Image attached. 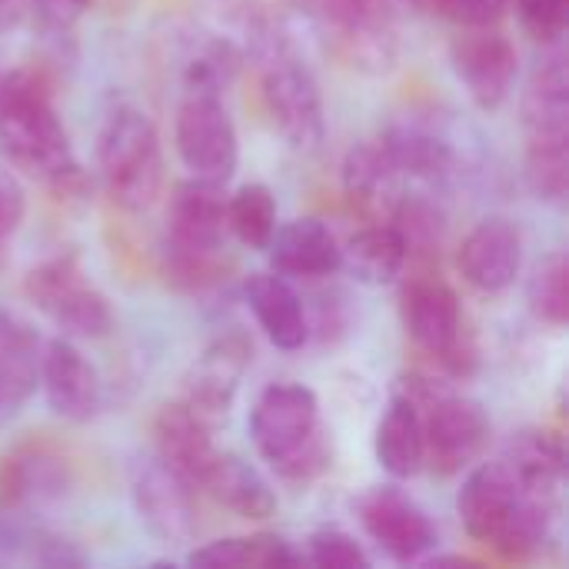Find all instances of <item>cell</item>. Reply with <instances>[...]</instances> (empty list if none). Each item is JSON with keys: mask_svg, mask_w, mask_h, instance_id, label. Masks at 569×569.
<instances>
[{"mask_svg": "<svg viewBox=\"0 0 569 569\" xmlns=\"http://www.w3.org/2000/svg\"><path fill=\"white\" fill-rule=\"evenodd\" d=\"M393 227L407 240V257H433L443 240V213L420 197H407L397 203Z\"/></svg>", "mask_w": 569, "mask_h": 569, "instance_id": "obj_33", "label": "cell"}, {"mask_svg": "<svg viewBox=\"0 0 569 569\" xmlns=\"http://www.w3.org/2000/svg\"><path fill=\"white\" fill-rule=\"evenodd\" d=\"M527 183L543 203L567 200L569 137H527Z\"/></svg>", "mask_w": 569, "mask_h": 569, "instance_id": "obj_30", "label": "cell"}, {"mask_svg": "<svg viewBox=\"0 0 569 569\" xmlns=\"http://www.w3.org/2000/svg\"><path fill=\"white\" fill-rule=\"evenodd\" d=\"M260 93L267 113L293 150H317L323 143V97L313 73L290 53V47L277 37H263L260 47Z\"/></svg>", "mask_w": 569, "mask_h": 569, "instance_id": "obj_6", "label": "cell"}, {"mask_svg": "<svg viewBox=\"0 0 569 569\" xmlns=\"http://www.w3.org/2000/svg\"><path fill=\"white\" fill-rule=\"evenodd\" d=\"M230 273L227 247L217 250H193V247H170L163 257V277L180 293H207L220 287Z\"/></svg>", "mask_w": 569, "mask_h": 569, "instance_id": "obj_31", "label": "cell"}, {"mask_svg": "<svg viewBox=\"0 0 569 569\" xmlns=\"http://www.w3.org/2000/svg\"><path fill=\"white\" fill-rule=\"evenodd\" d=\"M523 267V233L507 217L480 220L460 247V273L480 293H503Z\"/></svg>", "mask_w": 569, "mask_h": 569, "instance_id": "obj_14", "label": "cell"}, {"mask_svg": "<svg viewBox=\"0 0 569 569\" xmlns=\"http://www.w3.org/2000/svg\"><path fill=\"white\" fill-rule=\"evenodd\" d=\"M40 387L60 420L87 423L100 407V380L87 357L63 337L40 350Z\"/></svg>", "mask_w": 569, "mask_h": 569, "instance_id": "obj_15", "label": "cell"}, {"mask_svg": "<svg viewBox=\"0 0 569 569\" xmlns=\"http://www.w3.org/2000/svg\"><path fill=\"white\" fill-rule=\"evenodd\" d=\"M410 340L453 377H473L480 367L477 340L463 320L460 297L437 277H413L400 297Z\"/></svg>", "mask_w": 569, "mask_h": 569, "instance_id": "obj_5", "label": "cell"}, {"mask_svg": "<svg viewBox=\"0 0 569 569\" xmlns=\"http://www.w3.org/2000/svg\"><path fill=\"white\" fill-rule=\"evenodd\" d=\"M153 447H157V460H163L190 487H200L207 467L220 453L213 447L210 423L197 417L187 403L160 407V413L153 417Z\"/></svg>", "mask_w": 569, "mask_h": 569, "instance_id": "obj_17", "label": "cell"}, {"mask_svg": "<svg viewBox=\"0 0 569 569\" xmlns=\"http://www.w3.org/2000/svg\"><path fill=\"white\" fill-rule=\"evenodd\" d=\"M527 300L530 310L537 313V320L563 330L569 323V260L563 250L547 253L527 283Z\"/></svg>", "mask_w": 569, "mask_h": 569, "instance_id": "obj_32", "label": "cell"}, {"mask_svg": "<svg viewBox=\"0 0 569 569\" xmlns=\"http://www.w3.org/2000/svg\"><path fill=\"white\" fill-rule=\"evenodd\" d=\"M40 383V343L27 323L0 313V410H17Z\"/></svg>", "mask_w": 569, "mask_h": 569, "instance_id": "obj_23", "label": "cell"}, {"mask_svg": "<svg viewBox=\"0 0 569 569\" xmlns=\"http://www.w3.org/2000/svg\"><path fill=\"white\" fill-rule=\"evenodd\" d=\"M250 437L287 483H313L333 467V440L320 423L317 393L303 383H270L253 403Z\"/></svg>", "mask_w": 569, "mask_h": 569, "instance_id": "obj_2", "label": "cell"}, {"mask_svg": "<svg viewBox=\"0 0 569 569\" xmlns=\"http://www.w3.org/2000/svg\"><path fill=\"white\" fill-rule=\"evenodd\" d=\"M377 463L397 477L410 480L423 470L427 453H423V420L420 410L410 397H393L387 413L380 417L377 427Z\"/></svg>", "mask_w": 569, "mask_h": 569, "instance_id": "obj_21", "label": "cell"}, {"mask_svg": "<svg viewBox=\"0 0 569 569\" xmlns=\"http://www.w3.org/2000/svg\"><path fill=\"white\" fill-rule=\"evenodd\" d=\"M443 17L457 20L460 27H480V23H500L510 10V0H430Z\"/></svg>", "mask_w": 569, "mask_h": 569, "instance_id": "obj_36", "label": "cell"}, {"mask_svg": "<svg viewBox=\"0 0 569 569\" xmlns=\"http://www.w3.org/2000/svg\"><path fill=\"white\" fill-rule=\"evenodd\" d=\"M383 153L397 167L400 177H420V180H437L450 170L453 150L443 137L423 130V127H390L380 137Z\"/></svg>", "mask_w": 569, "mask_h": 569, "instance_id": "obj_27", "label": "cell"}, {"mask_svg": "<svg viewBox=\"0 0 569 569\" xmlns=\"http://www.w3.org/2000/svg\"><path fill=\"white\" fill-rule=\"evenodd\" d=\"M303 563L320 569H370V557L350 533L323 527L310 537Z\"/></svg>", "mask_w": 569, "mask_h": 569, "instance_id": "obj_34", "label": "cell"}, {"mask_svg": "<svg viewBox=\"0 0 569 569\" xmlns=\"http://www.w3.org/2000/svg\"><path fill=\"white\" fill-rule=\"evenodd\" d=\"M173 140L183 167L193 177L210 183H227L233 177L240 160V143H237V127L217 90L187 87L177 107Z\"/></svg>", "mask_w": 569, "mask_h": 569, "instance_id": "obj_8", "label": "cell"}, {"mask_svg": "<svg viewBox=\"0 0 569 569\" xmlns=\"http://www.w3.org/2000/svg\"><path fill=\"white\" fill-rule=\"evenodd\" d=\"M537 490H527L517 473L510 470L507 460L497 463H480L477 470H470V477L463 480V490L457 497V513L463 520V530L487 547H497V540L510 530V523L517 520L520 507L527 503V497H533ZM547 497V493H540Z\"/></svg>", "mask_w": 569, "mask_h": 569, "instance_id": "obj_11", "label": "cell"}, {"mask_svg": "<svg viewBox=\"0 0 569 569\" xmlns=\"http://www.w3.org/2000/svg\"><path fill=\"white\" fill-rule=\"evenodd\" d=\"M167 243L217 250L227 247V197L223 183L190 177L173 187L167 207Z\"/></svg>", "mask_w": 569, "mask_h": 569, "instance_id": "obj_16", "label": "cell"}, {"mask_svg": "<svg viewBox=\"0 0 569 569\" xmlns=\"http://www.w3.org/2000/svg\"><path fill=\"white\" fill-rule=\"evenodd\" d=\"M397 180H400V173L390 163V157L383 153L380 140L353 147L343 160V187L353 200H360L367 207H380L387 197H393Z\"/></svg>", "mask_w": 569, "mask_h": 569, "instance_id": "obj_28", "label": "cell"}, {"mask_svg": "<svg viewBox=\"0 0 569 569\" xmlns=\"http://www.w3.org/2000/svg\"><path fill=\"white\" fill-rule=\"evenodd\" d=\"M357 517L367 537L397 563H417L437 547V527L430 513L400 487H373L360 497Z\"/></svg>", "mask_w": 569, "mask_h": 569, "instance_id": "obj_10", "label": "cell"}, {"mask_svg": "<svg viewBox=\"0 0 569 569\" xmlns=\"http://www.w3.org/2000/svg\"><path fill=\"white\" fill-rule=\"evenodd\" d=\"M397 3H403V7H410V10H423V7H430V0H397Z\"/></svg>", "mask_w": 569, "mask_h": 569, "instance_id": "obj_40", "label": "cell"}, {"mask_svg": "<svg viewBox=\"0 0 569 569\" xmlns=\"http://www.w3.org/2000/svg\"><path fill=\"white\" fill-rule=\"evenodd\" d=\"M227 230L250 250H267L277 230V197L263 183H247L227 197Z\"/></svg>", "mask_w": 569, "mask_h": 569, "instance_id": "obj_29", "label": "cell"}, {"mask_svg": "<svg viewBox=\"0 0 569 569\" xmlns=\"http://www.w3.org/2000/svg\"><path fill=\"white\" fill-rule=\"evenodd\" d=\"M23 293L67 337L100 340L113 330L110 303L97 287L87 283L77 253H57L33 267L23 280Z\"/></svg>", "mask_w": 569, "mask_h": 569, "instance_id": "obj_7", "label": "cell"}, {"mask_svg": "<svg viewBox=\"0 0 569 569\" xmlns=\"http://www.w3.org/2000/svg\"><path fill=\"white\" fill-rule=\"evenodd\" d=\"M200 487L230 513L243 517V520H267L277 510V497L270 490V483L240 457L233 453H217L213 463L207 467Z\"/></svg>", "mask_w": 569, "mask_h": 569, "instance_id": "obj_20", "label": "cell"}, {"mask_svg": "<svg viewBox=\"0 0 569 569\" xmlns=\"http://www.w3.org/2000/svg\"><path fill=\"white\" fill-rule=\"evenodd\" d=\"M450 63L480 110H497L517 83V47L497 23L463 27L450 43Z\"/></svg>", "mask_w": 569, "mask_h": 569, "instance_id": "obj_9", "label": "cell"}, {"mask_svg": "<svg viewBox=\"0 0 569 569\" xmlns=\"http://www.w3.org/2000/svg\"><path fill=\"white\" fill-rule=\"evenodd\" d=\"M300 563H303V557H297L290 550V543L277 533L213 540L187 557V567L200 569H273L300 567Z\"/></svg>", "mask_w": 569, "mask_h": 569, "instance_id": "obj_26", "label": "cell"}, {"mask_svg": "<svg viewBox=\"0 0 569 569\" xmlns=\"http://www.w3.org/2000/svg\"><path fill=\"white\" fill-rule=\"evenodd\" d=\"M520 27L537 43H560L569 27V0H510Z\"/></svg>", "mask_w": 569, "mask_h": 569, "instance_id": "obj_35", "label": "cell"}, {"mask_svg": "<svg viewBox=\"0 0 569 569\" xmlns=\"http://www.w3.org/2000/svg\"><path fill=\"white\" fill-rule=\"evenodd\" d=\"M90 0H27V10L37 13V20L50 30H70L83 13Z\"/></svg>", "mask_w": 569, "mask_h": 569, "instance_id": "obj_38", "label": "cell"}, {"mask_svg": "<svg viewBox=\"0 0 569 569\" xmlns=\"http://www.w3.org/2000/svg\"><path fill=\"white\" fill-rule=\"evenodd\" d=\"M23 213H27V197H23V187L0 170V247L20 230L23 223Z\"/></svg>", "mask_w": 569, "mask_h": 569, "instance_id": "obj_37", "label": "cell"}, {"mask_svg": "<svg viewBox=\"0 0 569 569\" xmlns=\"http://www.w3.org/2000/svg\"><path fill=\"white\" fill-rule=\"evenodd\" d=\"M243 297L250 313L257 317V327L277 350H303L310 340V323L300 293L287 283L283 273H253L243 283Z\"/></svg>", "mask_w": 569, "mask_h": 569, "instance_id": "obj_19", "label": "cell"}, {"mask_svg": "<svg viewBox=\"0 0 569 569\" xmlns=\"http://www.w3.org/2000/svg\"><path fill=\"white\" fill-rule=\"evenodd\" d=\"M270 263L283 277H300V280H320L333 277L343 267V250L333 237V230L313 217L290 220L273 230L270 243Z\"/></svg>", "mask_w": 569, "mask_h": 569, "instance_id": "obj_18", "label": "cell"}, {"mask_svg": "<svg viewBox=\"0 0 569 569\" xmlns=\"http://www.w3.org/2000/svg\"><path fill=\"white\" fill-rule=\"evenodd\" d=\"M343 250V267L370 287H387L403 277L410 257H407V240L393 223H377L350 237Z\"/></svg>", "mask_w": 569, "mask_h": 569, "instance_id": "obj_24", "label": "cell"}, {"mask_svg": "<svg viewBox=\"0 0 569 569\" xmlns=\"http://www.w3.org/2000/svg\"><path fill=\"white\" fill-rule=\"evenodd\" d=\"M140 523L163 543H187L197 530L193 487L173 473L163 460H143L130 480Z\"/></svg>", "mask_w": 569, "mask_h": 569, "instance_id": "obj_12", "label": "cell"}, {"mask_svg": "<svg viewBox=\"0 0 569 569\" xmlns=\"http://www.w3.org/2000/svg\"><path fill=\"white\" fill-rule=\"evenodd\" d=\"M0 153L60 193L87 187L40 70L17 67L0 73Z\"/></svg>", "mask_w": 569, "mask_h": 569, "instance_id": "obj_1", "label": "cell"}, {"mask_svg": "<svg viewBox=\"0 0 569 569\" xmlns=\"http://www.w3.org/2000/svg\"><path fill=\"white\" fill-rule=\"evenodd\" d=\"M503 460L510 463V470L517 473V480L527 490L560 497L563 470H567V450H563V440L557 433L540 430V427L520 430L510 437Z\"/></svg>", "mask_w": 569, "mask_h": 569, "instance_id": "obj_22", "label": "cell"}, {"mask_svg": "<svg viewBox=\"0 0 569 569\" xmlns=\"http://www.w3.org/2000/svg\"><path fill=\"white\" fill-rule=\"evenodd\" d=\"M100 180L123 210H147L163 187V147L153 120L137 107H117L97 140Z\"/></svg>", "mask_w": 569, "mask_h": 569, "instance_id": "obj_3", "label": "cell"}, {"mask_svg": "<svg viewBox=\"0 0 569 569\" xmlns=\"http://www.w3.org/2000/svg\"><path fill=\"white\" fill-rule=\"evenodd\" d=\"M250 360H253V347L243 333L233 330L227 337H217L203 350V357L193 363L187 387H183V403L207 423L223 420L237 400V390Z\"/></svg>", "mask_w": 569, "mask_h": 569, "instance_id": "obj_13", "label": "cell"}, {"mask_svg": "<svg viewBox=\"0 0 569 569\" xmlns=\"http://www.w3.org/2000/svg\"><path fill=\"white\" fill-rule=\"evenodd\" d=\"M27 13V0H0V30L13 27Z\"/></svg>", "mask_w": 569, "mask_h": 569, "instance_id": "obj_39", "label": "cell"}, {"mask_svg": "<svg viewBox=\"0 0 569 569\" xmlns=\"http://www.w3.org/2000/svg\"><path fill=\"white\" fill-rule=\"evenodd\" d=\"M527 137H569V70L563 57L537 67L523 90Z\"/></svg>", "mask_w": 569, "mask_h": 569, "instance_id": "obj_25", "label": "cell"}, {"mask_svg": "<svg viewBox=\"0 0 569 569\" xmlns=\"http://www.w3.org/2000/svg\"><path fill=\"white\" fill-rule=\"evenodd\" d=\"M423 420V453L440 477H453L480 460L490 443L487 410L460 393L443 390L437 380L413 373L407 393Z\"/></svg>", "mask_w": 569, "mask_h": 569, "instance_id": "obj_4", "label": "cell"}]
</instances>
